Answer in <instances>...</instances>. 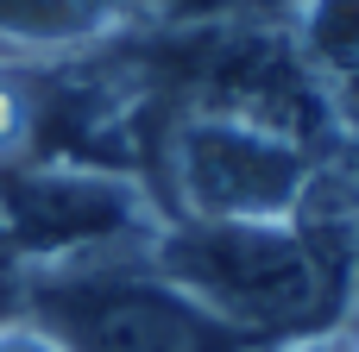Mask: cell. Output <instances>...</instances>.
<instances>
[{
	"mask_svg": "<svg viewBox=\"0 0 359 352\" xmlns=\"http://www.w3.org/2000/svg\"><path fill=\"white\" fill-rule=\"evenodd\" d=\"M359 220L341 214L328 176L284 220H183L151 246V265L240 340H316L353 283Z\"/></svg>",
	"mask_w": 359,
	"mask_h": 352,
	"instance_id": "cell-1",
	"label": "cell"
},
{
	"mask_svg": "<svg viewBox=\"0 0 359 352\" xmlns=\"http://www.w3.org/2000/svg\"><path fill=\"white\" fill-rule=\"evenodd\" d=\"M25 302L57 352H227L240 340L158 265L63 258L32 277Z\"/></svg>",
	"mask_w": 359,
	"mask_h": 352,
	"instance_id": "cell-2",
	"label": "cell"
},
{
	"mask_svg": "<svg viewBox=\"0 0 359 352\" xmlns=\"http://www.w3.org/2000/svg\"><path fill=\"white\" fill-rule=\"evenodd\" d=\"M322 157L246 120L189 113L170 132V183L189 220H284L309 195Z\"/></svg>",
	"mask_w": 359,
	"mask_h": 352,
	"instance_id": "cell-3",
	"label": "cell"
},
{
	"mask_svg": "<svg viewBox=\"0 0 359 352\" xmlns=\"http://www.w3.org/2000/svg\"><path fill=\"white\" fill-rule=\"evenodd\" d=\"M145 220L139 189L114 170L82 164H13L0 170V239L32 258H76L126 239Z\"/></svg>",
	"mask_w": 359,
	"mask_h": 352,
	"instance_id": "cell-4",
	"label": "cell"
},
{
	"mask_svg": "<svg viewBox=\"0 0 359 352\" xmlns=\"http://www.w3.org/2000/svg\"><path fill=\"white\" fill-rule=\"evenodd\" d=\"M297 50L328 88V101L359 94V0H303Z\"/></svg>",
	"mask_w": 359,
	"mask_h": 352,
	"instance_id": "cell-5",
	"label": "cell"
},
{
	"mask_svg": "<svg viewBox=\"0 0 359 352\" xmlns=\"http://www.w3.org/2000/svg\"><path fill=\"white\" fill-rule=\"evenodd\" d=\"M0 352H57L38 328H0Z\"/></svg>",
	"mask_w": 359,
	"mask_h": 352,
	"instance_id": "cell-6",
	"label": "cell"
},
{
	"mask_svg": "<svg viewBox=\"0 0 359 352\" xmlns=\"http://www.w3.org/2000/svg\"><path fill=\"white\" fill-rule=\"evenodd\" d=\"M290 352H347V346H328V340L316 334V340H303V346H290Z\"/></svg>",
	"mask_w": 359,
	"mask_h": 352,
	"instance_id": "cell-7",
	"label": "cell"
},
{
	"mask_svg": "<svg viewBox=\"0 0 359 352\" xmlns=\"http://www.w3.org/2000/svg\"><path fill=\"white\" fill-rule=\"evenodd\" d=\"M347 352H359V334H353V340H347Z\"/></svg>",
	"mask_w": 359,
	"mask_h": 352,
	"instance_id": "cell-8",
	"label": "cell"
}]
</instances>
